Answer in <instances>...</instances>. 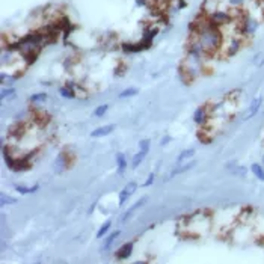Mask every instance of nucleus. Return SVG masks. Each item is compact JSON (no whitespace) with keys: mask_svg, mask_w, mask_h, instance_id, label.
Segmentation results:
<instances>
[{"mask_svg":"<svg viewBox=\"0 0 264 264\" xmlns=\"http://www.w3.org/2000/svg\"><path fill=\"white\" fill-rule=\"evenodd\" d=\"M71 162H72L71 154H70L67 150H64V151H61L59 154H57V157L54 158V162H53V171H54L56 174H62V172H65V171L71 166Z\"/></svg>","mask_w":264,"mask_h":264,"instance_id":"obj_1","label":"nucleus"},{"mask_svg":"<svg viewBox=\"0 0 264 264\" xmlns=\"http://www.w3.org/2000/svg\"><path fill=\"white\" fill-rule=\"evenodd\" d=\"M210 18V21L217 26V27H224L227 26L228 23L232 21V17H231V14H229V9H221L219 8L217 11H214L213 14H210V16H207Z\"/></svg>","mask_w":264,"mask_h":264,"instance_id":"obj_2","label":"nucleus"},{"mask_svg":"<svg viewBox=\"0 0 264 264\" xmlns=\"http://www.w3.org/2000/svg\"><path fill=\"white\" fill-rule=\"evenodd\" d=\"M157 32H158V26L154 24V23H151V24H148V26H145V27H143V31H142V39H141V41L143 42V46H145L146 50L151 49V46H153V42H154V38H156Z\"/></svg>","mask_w":264,"mask_h":264,"instance_id":"obj_3","label":"nucleus"},{"mask_svg":"<svg viewBox=\"0 0 264 264\" xmlns=\"http://www.w3.org/2000/svg\"><path fill=\"white\" fill-rule=\"evenodd\" d=\"M210 110H209V106H199L195 113H194V121L196 125H207L209 120H210Z\"/></svg>","mask_w":264,"mask_h":264,"instance_id":"obj_4","label":"nucleus"},{"mask_svg":"<svg viewBox=\"0 0 264 264\" xmlns=\"http://www.w3.org/2000/svg\"><path fill=\"white\" fill-rule=\"evenodd\" d=\"M136 189H138V183H136V181L127 183V186L118 194V204H120V207H123V205L127 202V199L136 192Z\"/></svg>","mask_w":264,"mask_h":264,"instance_id":"obj_5","label":"nucleus"},{"mask_svg":"<svg viewBox=\"0 0 264 264\" xmlns=\"http://www.w3.org/2000/svg\"><path fill=\"white\" fill-rule=\"evenodd\" d=\"M133 249H135V242H125L115 251V258L127 260V258H130L131 254H133Z\"/></svg>","mask_w":264,"mask_h":264,"instance_id":"obj_6","label":"nucleus"},{"mask_svg":"<svg viewBox=\"0 0 264 264\" xmlns=\"http://www.w3.org/2000/svg\"><path fill=\"white\" fill-rule=\"evenodd\" d=\"M115 130H116V124H106V125H101V127L92 130L91 136L92 138H105V136L112 135Z\"/></svg>","mask_w":264,"mask_h":264,"instance_id":"obj_7","label":"nucleus"},{"mask_svg":"<svg viewBox=\"0 0 264 264\" xmlns=\"http://www.w3.org/2000/svg\"><path fill=\"white\" fill-rule=\"evenodd\" d=\"M261 105H263V98L261 97H255L252 101H251V105H249V107H247V113L245 115V121H247V120H251V118H254V116L258 113V110H260V107H261Z\"/></svg>","mask_w":264,"mask_h":264,"instance_id":"obj_8","label":"nucleus"},{"mask_svg":"<svg viewBox=\"0 0 264 264\" xmlns=\"http://www.w3.org/2000/svg\"><path fill=\"white\" fill-rule=\"evenodd\" d=\"M121 50L124 53H139V52H143L146 50L143 42L139 41V42H123L121 44Z\"/></svg>","mask_w":264,"mask_h":264,"instance_id":"obj_9","label":"nucleus"},{"mask_svg":"<svg viewBox=\"0 0 264 264\" xmlns=\"http://www.w3.org/2000/svg\"><path fill=\"white\" fill-rule=\"evenodd\" d=\"M146 202V196H143V198H141L139 201H136L133 205H131V207L123 214V217H121V222H127L128 221V219L131 217V216H133L135 214V211H138L139 210V207H141V205H143Z\"/></svg>","mask_w":264,"mask_h":264,"instance_id":"obj_10","label":"nucleus"},{"mask_svg":"<svg viewBox=\"0 0 264 264\" xmlns=\"http://www.w3.org/2000/svg\"><path fill=\"white\" fill-rule=\"evenodd\" d=\"M127 157L124 153H118L116 154V172H118V175H124L125 171H127Z\"/></svg>","mask_w":264,"mask_h":264,"instance_id":"obj_11","label":"nucleus"},{"mask_svg":"<svg viewBox=\"0 0 264 264\" xmlns=\"http://www.w3.org/2000/svg\"><path fill=\"white\" fill-rule=\"evenodd\" d=\"M219 9V2L217 0H205L204 5L201 6V12H204L205 16H210L214 11Z\"/></svg>","mask_w":264,"mask_h":264,"instance_id":"obj_12","label":"nucleus"},{"mask_svg":"<svg viewBox=\"0 0 264 264\" xmlns=\"http://www.w3.org/2000/svg\"><path fill=\"white\" fill-rule=\"evenodd\" d=\"M194 166H195V160H192V162H189V163H184V165H177V168L172 169V172L169 174L168 178H174L175 175H180V174H183V172H186L189 169H192Z\"/></svg>","mask_w":264,"mask_h":264,"instance_id":"obj_13","label":"nucleus"},{"mask_svg":"<svg viewBox=\"0 0 264 264\" xmlns=\"http://www.w3.org/2000/svg\"><path fill=\"white\" fill-rule=\"evenodd\" d=\"M120 236H121V231H120V229H116V231H113V232H109L107 236L105 237V245H103V249H105V251L110 249V246L115 243V240L118 239Z\"/></svg>","mask_w":264,"mask_h":264,"instance_id":"obj_14","label":"nucleus"},{"mask_svg":"<svg viewBox=\"0 0 264 264\" xmlns=\"http://www.w3.org/2000/svg\"><path fill=\"white\" fill-rule=\"evenodd\" d=\"M14 189H16V192L20 194V195H31V194H35L36 190L39 189V184H35V186H31V187H27V186H20V184H16L14 186Z\"/></svg>","mask_w":264,"mask_h":264,"instance_id":"obj_15","label":"nucleus"},{"mask_svg":"<svg viewBox=\"0 0 264 264\" xmlns=\"http://www.w3.org/2000/svg\"><path fill=\"white\" fill-rule=\"evenodd\" d=\"M195 156V150L194 148H187V150H184V151H181L180 154H178V157H177V165H183L186 160H189V158H192Z\"/></svg>","mask_w":264,"mask_h":264,"instance_id":"obj_16","label":"nucleus"},{"mask_svg":"<svg viewBox=\"0 0 264 264\" xmlns=\"http://www.w3.org/2000/svg\"><path fill=\"white\" fill-rule=\"evenodd\" d=\"M110 227H112V221H110V219H107V221L103 224V225L100 227V229L97 231V239L106 237L107 234H109V231H110Z\"/></svg>","mask_w":264,"mask_h":264,"instance_id":"obj_17","label":"nucleus"},{"mask_svg":"<svg viewBox=\"0 0 264 264\" xmlns=\"http://www.w3.org/2000/svg\"><path fill=\"white\" fill-rule=\"evenodd\" d=\"M251 172L255 175L260 181H264V166L263 165H260V163L251 165Z\"/></svg>","mask_w":264,"mask_h":264,"instance_id":"obj_18","label":"nucleus"},{"mask_svg":"<svg viewBox=\"0 0 264 264\" xmlns=\"http://www.w3.org/2000/svg\"><path fill=\"white\" fill-rule=\"evenodd\" d=\"M59 94H61V97H64V98H67V100H74V98L77 97V92L70 89V88H67V86L59 88Z\"/></svg>","mask_w":264,"mask_h":264,"instance_id":"obj_19","label":"nucleus"},{"mask_svg":"<svg viewBox=\"0 0 264 264\" xmlns=\"http://www.w3.org/2000/svg\"><path fill=\"white\" fill-rule=\"evenodd\" d=\"M145 153H142V151H138L135 156H133V158H131V168L133 169H138L139 168V165L143 162V158H145Z\"/></svg>","mask_w":264,"mask_h":264,"instance_id":"obj_20","label":"nucleus"},{"mask_svg":"<svg viewBox=\"0 0 264 264\" xmlns=\"http://www.w3.org/2000/svg\"><path fill=\"white\" fill-rule=\"evenodd\" d=\"M138 94H139V89H138V88L130 86V88H127V89H124L118 97H120V98H130V97H135V95H138Z\"/></svg>","mask_w":264,"mask_h":264,"instance_id":"obj_21","label":"nucleus"},{"mask_svg":"<svg viewBox=\"0 0 264 264\" xmlns=\"http://www.w3.org/2000/svg\"><path fill=\"white\" fill-rule=\"evenodd\" d=\"M47 98H49V95L46 92H36L29 97V100H31V103H34V105H36V103H44Z\"/></svg>","mask_w":264,"mask_h":264,"instance_id":"obj_22","label":"nucleus"},{"mask_svg":"<svg viewBox=\"0 0 264 264\" xmlns=\"http://www.w3.org/2000/svg\"><path fill=\"white\" fill-rule=\"evenodd\" d=\"M8 97H11V98H14L16 97V89H14L12 86H9V88H3L2 89V92H0V100H6Z\"/></svg>","mask_w":264,"mask_h":264,"instance_id":"obj_23","label":"nucleus"},{"mask_svg":"<svg viewBox=\"0 0 264 264\" xmlns=\"http://www.w3.org/2000/svg\"><path fill=\"white\" fill-rule=\"evenodd\" d=\"M17 202H18L17 198L8 196L6 194H2V195H0V205H2V207H5V205H8V204H17Z\"/></svg>","mask_w":264,"mask_h":264,"instance_id":"obj_24","label":"nucleus"},{"mask_svg":"<svg viewBox=\"0 0 264 264\" xmlns=\"http://www.w3.org/2000/svg\"><path fill=\"white\" fill-rule=\"evenodd\" d=\"M109 110V106L107 105H101V106H98L95 110H94V116H95V118H101V116H105L106 115V112Z\"/></svg>","mask_w":264,"mask_h":264,"instance_id":"obj_25","label":"nucleus"},{"mask_svg":"<svg viewBox=\"0 0 264 264\" xmlns=\"http://www.w3.org/2000/svg\"><path fill=\"white\" fill-rule=\"evenodd\" d=\"M150 146H151V141H150V139H142V141L139 142V151L148 154Z\"/></svg>","mask_w":264,"mask_h":264,"instance_id":"obj_26","label":"nucleus"},{"mask_svg":"<svg viewBox=\"0 0 264 264\" xmlns=\"http://www.w3.org/2000/svg\"><path fill=\"white\" fill-rule=\"evenodd\" d=\"M243 3H245V0H229L228 2L229 8H243Z\"/></svg>","mask_w":264,"mask_h":264,"instance_id":"obj_27","label":"nucleus"},{"mask_svg":"<svg viewBox=\"0 0 264 264\" xmlns=\"http://www.w3.org/2000/svg\"><path fill=\"white\" fill-rule=\"evenodd\" d=\"M154 178H156V174H154V172H151V174L148 175V178L145 180V183H143L142 186H143V187H150V186L154 183Z\"/></svg>","mask_w":264,"mask_h":264,"instance_id":"obj_28","label":"nucleus"},{"mask_svg":"<svg viewBox=\"0 0 264 264\" xmlns=\"http://www.w3.org/2000/svg\"><path fill=\"white\" fill-rule=\"evenodd\" d=\"M136 2V6L142 8V6H148L151 3V0H135Z\"/></svg>","mask_w":264,"mask_h":264,"instance_id":"obj_29","label":"nucleus"},{"mask_svg":"<svg viewBox=\"0 0 264 264\" xmlns=\"http://www.w3.org/2000/svg\"><path fill=\"white\" fill-rule=\"evenodd\" d=\"M169 142H171V136H163L162 141H160V146H165V145L169 143Z\"/></svg>","mask_w":264,"mask_h":264,"instance_id":"obj_30","label":"nucleus"},{"mask_svg":"<svg viewBox=\"0 0 264 264\" xmlns=\"http://www.w3.org/2000/svg\"><path fill=\"white\" fill-rule=\"evenodd\" d=\"M95 209H97V202H94V204L91 205V209H89V211H88V214H92V213L95 211Z\"/></svg>","mask_w":264,"mask_h":264,"instance_id":"obj_31","label":"nucleus"},{"mask_svg":"<svg viewBox=\"0 0 264 264\" xmlns=\"http://www.w3.org/2000/svg\"><path fill=\"white\" fill-rule=\"evenodd\" d=\"M261 12H263V16H264V0H261Z\"/></svg>","mask_w":264,"mask_h":264,"instance_id":"obj_32","label":"nucleus"}]
</instances>
